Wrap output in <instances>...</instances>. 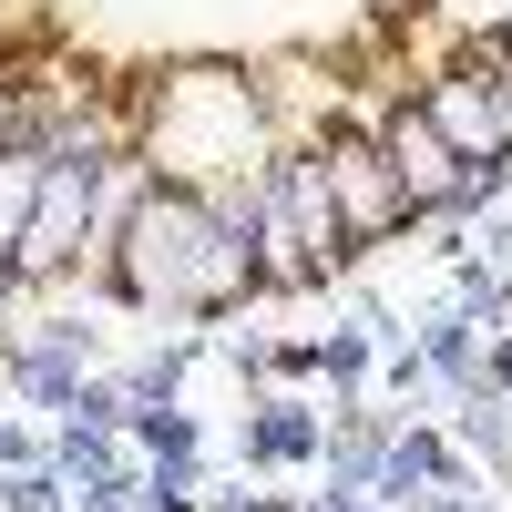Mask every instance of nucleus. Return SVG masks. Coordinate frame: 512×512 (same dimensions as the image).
Wrapping results in <instances>:
<instances>
[{"instance_id": "0eeeda50", "label": "nucleus", "mask_w": 512, "mask_h": 512, "mask_svg": "<svg viewBox=\"0 0 512 512\" xmlns=\"http://www.w3.org/2000/svg\"><path fill=\"white\" fill-rule=\"evenodd\" d=\"M0 512H72L62 472H11V482H0Z\"/></svg>"}, {"instance_id": "20e7f679", "label": "nucleus", "mask_w": 512, "mask_h": 512, "mask_svg": "<svg viewBox=\"0 0 512 512\" xmlns=\"http://www.w3.org/2000/svg\"><path fill=\"white\" fill-rule=\"evenodd\" d=\"M318 164H328V205H338V226H349V246L420 226V216H410V195H400L390 144H369V134H328V144H318Z\"/></svg>"}, {"instance_id": "f03ea898", "label": "nucleus", "mask_w": 512, "mask_h": 512, "mask_svg": "<svg viewBox=\"0 0 512 512\" xmlns=\"http://www.w3.org/2000/svg\"><path fill=\"white\" fill-rule=\"evenodd\" d=\"M144 164H154V185H195V195L246 185L267 164V93L246 72H175L154 93Z\"/></svg>"}, {"instance_id": "9d476101", "label": "nucleus", "mask_w": 512, "mask_h": 512, "mask_svg": "<svg viewBox=\"0 0 512 512\" xmlns=\"http://www.w3.org/2000/svg\"><path fill=\"white\" fill-rule=\"evenodd\" d=\"M492 52H502V72H512V11H502V21H492Z\"/></svg>"}, {"instance_id": "6e6552de", "label": "nucleus", "mask_w": 512, "mask_h": 512, "mask_svg": "<svg viewBox=\"0 0 512 512\" xmlns=\"http://www.w3.org/2000/svg\"><path fill=\"white\" fill-rule=\"evenodd\" d=\"M431 11H441V21H472V31H492V21L512 11V0H431Z\"/></svg>"}, {"instance_id": "f257e3e1", "label": "nucleus", "mask_w": 512, "mask_h": 512, "mask_svg": "<svg viewBox=\"0 0 512 512\" xmlns=\"http://www.w3.org/2000/svg\"><path fill=\"white\" fill-rule=\"evenodd\" d=\"M267 287L256 236L195 185H144L113 226V297L123 308H175V318H226L236 297Z\"/></svg>"}, {"instance_id": "1a4fd4ad", "label": "nucleus", "mask_w": 512, "mask_h": 512, "mask_svg": "<svg viewBox=\"0 0 512 512\" xmlns=\"http://www.w3.org/2000/svg\"><path fill=\"white\" fill-rule=\"evenodd\" d=\"M31 451H41V441L21 431V420H0V472H31Z\"/></svg>"}, {"instance_id": "7ed1b4c3", "label": "nucleus", "mask_w": 512, "mask_h": 512, "mask_svg": "<svg viewBox=\"0 0 512 512\" xmlns=\"http://www.w3.org/2000/svg\"><path fill=\"white\" fill-rule=\"evenodd\" d=\"M103 185H113V144L93 134H62L41 154V185H31V216H21V267L31 277H62L82 246H93V216H103Z\"/></svg>"}, {"instance_id": "39448f33", "label": "nucleus", "mask_w": 512, "mask_h": 512, "mask_svg": "<svg viewBox=\"0 0 512 512\" xmlns=\"http://www.w3.org/2000/svg\"><path fill=\"white\" fill-rule=\"evenodd\" d=\"M420 113L451 134V154L512 164V72H441L431 93H420Z\"/></svg>"}, {"instance_id": "423d86ee", "label": "nucleus", "mask_w": 512, "mask_h": 512, "mask_svg": "<svg viewBox=\"0 0 512 512\" xmlns=\"http://www.w3.org/2000/svg\"><path fill=\"white\" fill-rule=\"evenodd\" d=\"M318 441H328V431H318V410H308V400H256V410H246V431H236L246 461H318Z\"/></svg>"}]
</instances>
